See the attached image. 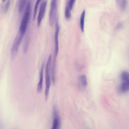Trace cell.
Returning <instances> with one entry per match:
<instances>
[{
  "mask_svg": "<svg viewBox=\"0 0 129 129\" xmlns=\"http://www.w3.org/2000/svg\"><path fill=\"white\" fill-rule=\"evenodd\" d=\"M52 60V54H50L48 57L45 67L46 88L45 92V100H46L48 98L51 84V70Z\"/></svg>",
  "mask_w": 129,
  "mask_h": 129,
  "instance_id": "1",
  "label": "cell"
},
{
  "mask_svg": "<svg viewBox=\"0 0 129 129\" xmlns=\"http://www.w3.org/2000/svg\"><path fill=\"white\" fill-rule=\"evenodd\" d=\"M31 8L30 2H28L26 5L20 27L19 32L21 34L24 35L26 31L30 15Z\"/></svg>",
  "mask_w": 129,
  "mask_h": 129,
  "instance_id": "2",
  "label": "cell"
},
{
  "mask_svg": "<svg viewBox=\"0 0 129 129\" xmlns=\"http://www.w3.org/2000/svg\"><path fill=\"white\" fill-rule=\"evenodd\" d=\"M24 35L19 32L15 38L11 49V54L13 57H14L17 53Z\"/></svg>",
  "mask_w": 129,
  "mask_h": 129,
  "instance_id": "3",
  "label": "cell"
},
{
  "mask_svg": "<svg viewBox=\"0 0 129 129\" xmlns=\"http://www.w3.org/2000/svg\"><path fill=\"white\" fill-rule=\"evenodd\" d=\"M52 114L53 120L51 129H59L60 125V119L56 105H54L53 107Z\"/></svg>",
  "mask_w": 129,
  "mask_h": 129,
  "instance_id": "4",
  "label": "cell"
},
{
  "mask_svg": "<svg viewBox=\"0 0 129 129\" xmlns=\"http://www.w3.org/2000/svg\"><path fill=\"white\" fill-rule=\"evenodd\" d=\"M56 3L51 2L49 20L50 26L52 27L55 21L57 12Z\"/></svg>",
  "mask_w": 129,
  "mask_h": 129,
  "instance_id": "5",
  "label": "cell"
},
{
  "mask_svg": "<svg viewBox=\"0 0 129 129\" xmlns=\"http://www.w3.org/2000/svg\"><path fill=\"white\" fill-rule=\"evenodd\" d=\"M47 4V1L46 0L43 1L41 4L37 19L38 26H40L42 21L44 17L45 13Z\"/></svg>",
  "mask_w": 129,
  "mask_h": 129,
  "instance_id": "6",
  "label": "cell"
},
{
  "mask_svg": "<svg viewBox=\"0 0 129 129\" xmlns=\"http://www.w3.org/2000/svg\"><path fill=\"white\" fill-rule=\"evenodd\" d=\"M59 26L57 18L56 20L55 24V31L54 35L55 53L54 55L56 57L58 55L59 50L58 35L59 32Z\"/></svg>",
  "mask_w": 129,
  "mask_h": 129,
  "instance_id": "7",
  "label": "cell"
},
{
  "mask_svg": "<svg viewBox=\"0 0 129 129\" xmlns=\"http://www.w3.org/2000/svg\"><path fill=\"white\" fill-rule=\"evenodd\" d=\"M45 65V62H44L42 65L40 72V80L38 83L37 87V91L38 93H40L42 89L43 79V71Z\"/></svg>",
  "mask_w": 129,
  "mask_h": 129,
  "instance_id": "8",
  "label": "cell"
},
{
  "mask_svg": "<svg viewBox=\"0 0 129 129\" xmlns=\"http://www.w3.org/2000/svg\"><path fill=\"white\" fill-rule=\"evenodd\" d=\"M76 0H68L66 6L64 14L69 16L71 14V11L72 9Z\"/></svg>",
  "mask_w": 129,
  "mask_h": 129,
  "instance_id": "9",
  "label": "cell"
},
{
  "mask_svg": "<svg viewBox=\"0 0 129 129\" xmlns=\"http://www.w3.org/2000/svg\"><path fill=\"white\" fill-rule=\"evenodd\" d=\"M116 4L118 8L120 10L123 11L126 7V0H115Z\"/></svg>",
  "mask_w": 129,
  "mask_h": 129,
  "instance_id": "10",
  "label": "cell"
},
{
  "mask_svg": "<svg viewBox=\"0 0 129 129\" xmlns=\"http://www.w3.org/2000/svg\"><path fill=\"white\" fill-rule=\"evenodd\" d=\"M56 56L55 55L53 59V64L52 67L51 72V79L53 83H54L55 80V69Z\"/></svg>",
  "mask_w": 129,
  "mask_h": 129,
  "instance_id": "11",
  "label": "cell"
},
{
  "mask_svg": "<svg viewBox=\"0 0 129 129\" xmlns=\"http://www.w3.org/2000/svg\"><path fill=\"white\" fill-rule=\"evenodd\" d=\"M85 14V11L84 10L81 15L80 19V28L82 32L84 31V21Z\"/></svg>",
  "mask_w": 129,
  "mask_h": 129,
  "instance_id": "12",
  "label": "cell"
},
{
  "mask_svg": "<svg viewBox=\"0 0 129 129\" xmlns=\"http://www.w3.org/2000/svg\"><path fill=\"white\" fill-rule=\"evenodd\" d=\"M129 81H123L120 87V91L123 92H125L128 91L129 87Z\"/></svg>",
  "mask_w": 129,
  "mask_h": 129,
  "instance_id": "13",
  "label": "cell"
},
{
  "mask_svg": "<svg viewBox=\"0 0 129 129\" xmlns=\"http://www.w3.org/2000/svg\"><path fill=\"white\" fill-rule=\"evenodd\" d=\"M79 79L82 86L84 87H86L87 84L86 76L84 75H82L80 77Z\"/></svg>",
  "mask_w": 129,
  "mask_h": 129,
  "instance_id": "14",
  "label": "cell"
},
{
  "mask_svg": "<svg viewBox=\"0 0 129 129\" xmlns=\"http://www.w3.org/2000/svg\"><path fill=\"white\" fill-rule=\"evenodd\" d=\"M41 0H37L34 7L33 16V20H35L37 15V12L38 6Z\"/></svg>",
  "mask_w": 129,
  "mask_h": 129,
  "instance_id": "15",
  "label": "cell"
},
{
  "mask_svg": "<svg viewBox=\"0 0 129 129\" xmlns=\"http://www.w3.org/2000/svg\"><path fill=\"white\" fill-rule=\"evenodd\" d=\"M26 0H20L19 4L18 10L21 12L23 11L26 4Z\"/></svg>",
  "mask_w": 129,
  "mask_h": 129,
  "instance_id": "16",
  "label": "cell"
},
{
  "mask_svg": "<svg viewBox=\"0 0 129 129\" xmlns=\"http://www.w3.org/2000/svg\"><path fill=\"white\" fill-rule=\"evenodd\" d=\"M121 78L123 81H129L128 73L125 71L123 72L121 74Z\"/></svg>",
  "mask_w": 129,
  "mask_h": 129,
  "instance_id": "17",
  "label": "cell"
},
{
  "mask_svg": "<svg viewBox=\"0 0 129 129\" xmlns=\"http://www.w3.org/2000/svg\"><path fill=\"white\" fill-rule=\"evenodd\" d=\"M10 0H8L6 4L4 11L5 14L6 13L8 12L10 4Z\"/></svg>",
  "mask_w": 129,
  "mask_h": 129,
  "instance_id": "18",
  "label": "cell"
},
{
  "mask_svg": "<svg viewBox=\"0 0 129 129\" xmlns=\"http://www.w3.org/2000/svg\"><path fill=\"white\" fill-rule=\"evenodd\" d=\"M57 0H52L51 2L56 3Z\"/></svg>",
  "mask_w": 129,
  "mask_h": 129,
  "instance_id": "19",
  "label": "cell"
},
{
  "mask_svg": "<svg viewBox=\"0 0 129 129\" xmlns=\"http://www.w3.org/2000/svg\"><path fill=\"white\" fill-rule=\"evenodd\" d=\"M2 1L3 2H4V1H5V0H2Z\"/></svg>",
  "mask_w": 129,
  "mask_h": 129,
  "instance_id": "20",
  "label": "cell"
}]
</instances>
